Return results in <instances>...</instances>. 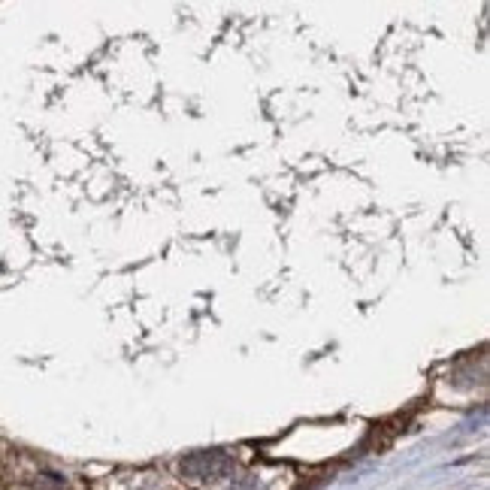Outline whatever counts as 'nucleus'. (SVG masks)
Listing matches in <instances>:
<instances>
[{"instance_id": "f257e3e1", "label": "nucleus", "mask_w": 490, "mask_h": 490, "mask_svg": "<svg viewBox=\"0 0 490 490\" xmlns=\"http://www.w3.org/2000/svg\"><path fill=\"white\" fill-rule=\"evenodd\" d=\"M181 472L191 481H215L233 472V460L224 451H197L181 460Z\"/></svg>"}]
</instances>
